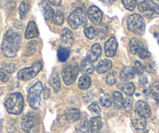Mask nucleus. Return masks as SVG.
<instances>
[{"label": "nucleus", "mask_w": 159, "mask_h": 133, "mask_svg": "<svg viewBox=\"0 0 159 133\" xmlns=\"http://www.w3.org/2000/svg\"><path fill=\"white\" fill-rule=\"evenodd\" d=\"M57 56L59 62H66L67 59H69V56H70V51H69V49L67 48H65V47H61V48L58 50Z\"/></svg>", "instance_id": "a878e982"}, {"label": "nucleus", "mask_w": 159, "mask_h": 133, "mask_svg": "<svg viewBox=\"0 0 159 133\" xmlns=\"http://www.w3.org/2000/svg\"><path fill=\"white\" fill-rule=\"evenodd\" d=\"M91 133H101L102 128V122L100 117H93L89 122Z\"/></svg>", "instance_id": "6ab92c4d"}, {"label": "nucleus", "mask_w": 159, "mask_h": 133, "mask_svg": "<svg viewBox=\"0 0 159 133\" xmlns=\"http://www.w3.org/2000/svg\"><path fill=\"white\" fill-rule=\"evenodd\" d=\"M38 124V118L34 113L28 112L23 117L21 128L25 132H30Z\"/></svg>", "instance_id": "1a4fd4ad"}, {"label": "nucleus", "mask_w": 159, "mask_h": 133, "mask_svg": "<svg viewBox=\"0 0 159 133\" xmlns=\"http://www.w3.org/2000/svg\"><path fill=\"white\" fill-rule=\"evenodd\" d=\"M108 26L105 24H99L98 28V31H97V34L98 35L99 38L100 39H104V38H106V36L108 35Z\"/></svg>", "instance_id": "72a5a7b5"}, {"label": "nucleus", "mask_w": 159, "mask_h": 133, "mask_svg": "<svg viewBox=\"0 0 159 133\" xmlns=\"http://www.w3.org/2000/svg\"><path fill=\"white\" fill-rule=\"evenodd\" d=\"M138 9L142 15L148 19L159 16V6L153 0H143L139 3Z\"/></svg>", "instance_id": "39448f33"}, {"label": "nucleus", "mask_w": 159, "mask_h": 133, "mask_svg": "<svg viewBox=\"0 0 159 133\" xmlns=\"http://www.w3.org/2000/svg\"><path fill=\"white\" fill-rule=\"evenodd\" d=\"M37 42L34 41H31L27 43V48H26V54L27 56H31L36 51Z\"/></svg>", "instance_id": "c9c22d12"}, {"label": "nucleus", "mask_w": 159, "mask_h": 133, "mask_svg": "<svg viewBox=\"0 0 159 133\" xmlns=\"http://www.w3.org/2000/svg\"><path fill=\"white\" fill-rule=\"evenodd\" d=\"M125 9L129 11H134L137 5L138 0H121Z\"/></svg>", "instance_id": "f704fd0d"}, {"label": "nucleus", "mask_w": 159, "mask_h": 133, "mask_svg": "<svg viewBox=\"0 0 159 133\" xmlns=\"http://www.w3.org/2000/svg\"><path fill=\"white\" fill-rule=\"evenodd\" d=\"M123 108L126 112L129 113L131 112L133 108V100L129 97H127L124 100V103H123Z\"/></svg>", "instance_id": "ea45409f"}, {"label": "nucleus", "mask_w": 159, "mask_h": 133, "mask_svg": "<svg viewBox=\"0 0 159 133\" xmlns=\"http://www.w3.org/2000/svg\"><path fill=\"white\" fill-rule=\"evenodd\" d=\"M29 10H30V5L29 2H27V0H24L21 2L20 6L19 7V14L20 16L21 20H24L26 17V15L28 13Z\"/></svg>", "instance_id": "7c9ffc66"}, {"label": "nucleus", "mask_w": 159, "mask_h": 133, "mask_svg": "<svg viewBox=\"0 0 159 133\" xmlns=\"http://www.w3.org/2000/svg\"><path fill=\"white\" fill-rule=\"evenodd\" d=\"M48 2L50 4H52V5L56 6V7H59L61 5L62 0H48Z\"/></svg>", "instance_id": "09e8293b"}, {"label": "nucleus", "mask_w": 159, "mask_h": 133, "mask_svg": "<svg viewBox=\"0 0 159 133\" xmlns=\"http://www.w3.org/2000/svg\"><path fill=\"white\" fill-rule=\"evenodd\" d=\"M100 104L105 108H109L111 106L113 102V98L108 94H103L100 97Z\"/></svg>", "instance_id": "cd10ccee"}, {"label": "nucleus", "mask_w": 159, "mask_h": 133, "mask_svg": "<svg viewBox=\"0 0 159 133\" xmlns=\"http://www.w3.org/2000/svg\"><path fill=\"white\" fill-rule=\"evenodd\" d=\"M132 123L137 130H143L147 127L146 118L139 116L136 112L135 114L132 116Z\"/></svg>", "instance_id": "f3484780"}, {"label": "nucleus", "mask_w": 159, "mask_h": 133, "mask_svg": "<svg viewBox=\"0 0 159 133\" xmlns=\"http://www.w3.org/2000/svg\"><path fill=\"white\" fill-rule=\"evenodd\" d=\"M39 35V31L37 27L36 24L34 21H30L28 23L25 33V38L27 39H31V38H37Z\"/></svg>", "instance_id": "a211bd4d"}, {"label": "nucleus", "mask_w": 159, "mask_h": 133, "mask_svg": "<svg viewBox=\"0 0 159 133\" xmlns=\"http://www.w3.org/2000/svg\"><path fill=\"white\" fill-rule=\"evenodd\" d=\"M42 94H43V97L44 99H48L50 96V88L48 86H45L43 88V91H42Z\"/></svg>", "instance_id": "de8ad7c7"}, {"label": "nucleus", "mask_w": 159, "mask_h": 133, "mask_svg": "<svg viewBox=\"0 0 159 133\" xmlns=\"http://www.w3.org/2000/svg\"><path fill=\"white\" fill-rule=\"evenodd\" d=\"M145 69H146L147 72L149 73H155L156 70H157V66L154 62H150L148 63H146L145 65Z\"/></svg>", "instance_id": "a19ab883"}, {"label": "nucleus", "mask_w": 159, "mask_h": 133, "mask_svg": "<svg viewBox=\"0 0 159 133\" xmlns=\"http://www.w3.org/2000/svg\"><path fill=\"white\" fill-rule=\"evenodd\" d=\"M111 66H112V62L111 61L108 59H103L98 62L97 67H96V70H97L98 73L102 74V73H105L108 71L111 68Z\"/></svg>", "instance_id": "4be33fe9"}, {"label": "nucleus", "mask_w": 159, "mask_h": 133, "mask_svg": "<svg viewBox=\"0 0 159 133\" xmlns=\"http://www.w3.org/2000/svg\"><path fill=\"white\" fill-rule=\"evenodd\" d=\"M61 41L65 48H70L73 46L74 43V38L72 32L69 29L65 28L62 30V33H61Z\"/></svg>", "instance_id": "ddd939ff"}, {"label": "nucleus", "mask_w": 159, "mask_h": 133, "mask_svg": "<svg viewBox=\"0 0 159 133\" xmlns=\"http://www.w3.org/2000/svg\"><path fill=\"white\" fill-rule=\"evenodd\" d=\"M127 27L130 31L138 35H143L145 32V22L140 14H132L127 19Z\"/></svg>", "instance_id": "423d86ee"}, {"label": "nucleus", "mask_w": 159, "mask_h": 133, "mask_svg": "<svg viewBox=\"0 0 159 133\" xmlns=\"http://www.w3.org/2000/svg\"><path fill=\"white\" fill-rule=\"evenodd\" d=\"M143 133H153V132H151V131H144V132H143Z\"/></svg>", "instance_id": "603ef678"}, {"label": "nucleus", "mask_w": 159, "mask_h": 133, "mask_svg": "<svg viewBox=\"0 0 159 133\" xmlns=\"http://www.w3.org/2000/svg\"><path fill=\"white\" fill-rule=\"evenodd\" d=\"M50 84H51V86H52L55 92H59V90H60L61 88V83L60 79H59V77L57 75V73H54V74L52 76L51 79H50Z\"/></svg>", "instance_id": "c756f323"}, {"label": "nucleus", "mask_w": 159, "mask_h": 133, "mask_svg": "<svg viewBox=\"0 0 159 133\" xmlns=\"http://www.w3.org/2000/svg\"><path fill=\"white\" fill-rule=\"evenodd\" d=\"M80 113L79 110L76 108H69L65 111V117L69 122H75L80 119Z\"/></svg>", "instance_id": "412c9836"}, {"label": "nucleus", "mask_w": 159, "mask_h": 133, "mask_svg": "<svg viewBox=\"0 0 159 133\" xmlns=\"http://www.w3.org/2000/svg\"><path fill=\"white\" fill-rule=\"evenodd\" d=\"M78 73H79V67L76 64H71L66 66L62 73L64 82L66 85L73 84L76 81Z\"/></svg>", "instance_id": "6e6552de"}, {"label": "nucleus", "mask_w": 159, "mask_h": 133, "mask_svg": "<svg viewBox=\"0 0 159 133\" xmlns=\"http://www.w3.org/2000/svg\"><path fill=\"white\" fill-rule=\"evenodd\" d=\"M10 79V75L3 69H0V80L3 82H8Z\"/></svg>", "instance_id": "37998d69"}, {"label": "nucleus", "mask_w": 159, "mask_h": 133, "mask_svg": "<svg viewBox=\"0 0 159 133\" xmlns=\"http://www.w3.org/2000/svg\"><path fill=\"white\" fill-rule=\"evenodd\" d=\"M67 22L70 27L73 28V30L83 28L87 24L86 13L84 11L83 9H76L74 11L72 12L71 14L69 16Z\"/></svg>", "instance_id": "7ed1b4c3"}, {"label": "nucleus", "mask_w": 159, "mask_h": 133, "mask_svg": "<svg viewBox=\"0 0 159 133\" xmlns=\"http://www.w3.org/2000/svg\"><path fill=\"white\" fill-rule=\"evenodd\" d=\"M94 65L88 59H85L82 61L81 64H80V72L82 73V74L84 76L91 75L94 73Z\"/></svg>", "instance_id": "aec40b11"}, {"label": "nucleus", "mask_w": 159, "mask_h": 133, "mask_svg": "<svg viewBox=\"0 0 159 133\" xmlns=\"http://www.w3.org/2000/svg\"><path fill=\"white\" fill-rule=\"evenodd\" d=\"M101 55H102V46L100 45V44L96 43L91 47V50L88 51L87 59L91 62H96L101 56Z\"/></svg>", "instance_id": "2eb2a0df"}, {"label": "nucleus", "mask_w": 159, "mask_h": 133, "mask_svg": "<svg viewBox=\"0 0 159 133\" xmlns=\"http://www.w3.org/2000/svg\"><path fill=\"white\" fill-rule=\"evenodd\" d=\"M52 21L55 24H56V25H62L64 22L63 13L61 11H57L56 13H55Z\"/></svg>", "instance_id": "e433bc0d"}, {"label": "nucleus", "mask_w": 159, "mask_h": 133, "mask_svg": "<svg viewBox=\"0 0 159 133\" xmlns=\"http://www.w3.org/2000/svg\"><path fill=\"white\" fill-rule=\"evenodd\" d=\"M119 88L121 89L122 91H123V93L127 96H132L135 92V86L132 82L121 84V85H119Z\"/></svg>", "instance_id": "b1692460"}, {"label": "nucleus", "mask_w": 159, "mask_h": 133, "mask_svg": "<svg viewBox=\"0 0 159 133\" xmlns=\"http://www.w3.org/2000/svg\"><path fill=\"white\" fill-rule=\"evenodd\" d=\"M88 16L91 22L94 25H99L102 19V12L95 6L90 7L88 11Z\"/></svg>", "instance_id": "9d476101"}, {"label": "nucleus", "mask_w": 159, "mask_h": 133, "mask_svg": "<svg viewBox=\"0 0 159 133\" xmlns=\"http://www.w3.org/2000/svg\"><path fill=\"white\" fill-rule=\"evenodd\" d=\"M42 69V62L38 61L28 68H24L20 70L17 73V78L20 81H29L34 78Z\"/></svg>", "instance_id": "0eeeda50"}, {"label": "nucleus", "mask_w": 159, "mask_h": 133, "mask_svg": "<svg viewBox=\"0 0 159 133\" xmlns=\"http://www.w3.org/2000/svg\"><path fill=\"white\" fill-rule=\"evenodd\" d=\"M158 43H159V41H158Z\"/></svg>", "instance_id": "864d4df0"}, {"label": "nucleus", "mask_w": 159, "mask_h": 133, "mask_svg": "<svg viewBox=\"0 0 159 133\" xmlns=\"http://www.w3.org/2000/svg\"><path fill=\"white\" fill-rule=\"evenodd\" d=\"M43 85L42 82L38 81L34 84L30 88L27 94V100H28L30 106L33 109H38L41 104V94L43 91Z\"/></svg>", "instance_id": "20e7f679"}, {"label": "nucleus", "mask_w": 159, "mask_h": 133, "mask_svg": "<svg viewBox=\"0 0 159 133\" xmlns=\"http://www.w3.org/2000/svg\"><path fill=\"white\" fill-rule=\"evenodd\" d=\"M115 0H102V2H103L105 5L107 6H110L114 2Z\"/></svg>", "instance_id": "8fccbe9b"}, {"label": "nucleus", "mask_w": 159, "mask_h": 133, "mask_svg": "<svg viewBox=\"0 0 159 133\" xmlns=\"http://www.w3.org/2000/svg\"><path fill=\"white\" fill-rule=\"evenodd\" d=\"M143 43L140 41H139L137 38H132L129 41V51H130L131 54L136 55L141 47Z\"/></svg>", "instance_id": "393cba45"}, {"label": "nucleus", "mask_w": 159, "mask_h": 133, "mask_svg": "<svg viewBox=\"0 0 159 133\" xmlns=\"http://www.w3.org/2000/svg\"><path fill=\"white\" fill-rule=\"evenodd\" d=\"M137 54L138 55L139 57H140V59H144V60L148 59L149 58H151V52H150V51H148V48H147L146 47L143 45V44H142L141 47H140V49L138 50V51H137Z\"/></svg>", "instance_id": "473e14b6"}, {"label": "nucleus", "mask_w": 159, "mask_h": 133, "mask_svg": "<svg viewBox=\"0 0 159 133\" xmlns=\"http://www.w3.org/2000/svg\"><path fill=\"white\" fill-rule=\"evenodd\" d=\"M135 112L138 114L139 116L144 118H148V117H151V110L149 105L144 101L142 100H139L137 104H136V110Z\"/></svg>", "instance_id": "f8f14e48"}, {"label": "nucleus", "mask_w": 159, "mask_h": 133, "mask_svg": "<svg viewBox=\"0 0 159 133\" xmlns=\"http://www.w3.org/2000/svg\"><path fill=\"white\" fill-rule=\"evenodd\" d=\"M113 101H114L116 108L120 109L123 106V103H124V98H123V94L120 92H115L113 94Z\"/></svg>", "instance_id": "c85d7f7f"}, {"label": "nucleus", "mask_w": 159, "mask_h": 133, "mask_svg": "<svg viewBox=\"0 0 159 133\" xmlns=\"http://www.w3.org/2000/svg\"><path fill=\"white\" fill-rule=\"evenodd\" d=\"M150 91L153 96L156 97H159V81H155L151 84Z\"/></svg>", "instance_id": "58836bf2"}, {"label": "nucleus", "mask_w": 159, "mask_h": 133, "mask_svg": "<svg viewBox=\"0 0 159 133\" xmlns=\"http://www.w3.org/2000/svg\"><path fill=\"white\" fill-rule=\"evenodd\" d=\"M40 8H41V10H42V13L43 14L44 18L46 20H52L53 16L55 15V12L53 10V9L50 7L49 4L46 1H42L40 3Z\"/></svg>", "instance_id": "4468645a"}, {"label": "nucleus", "mask_w": 159, "mask_h": 133, "mask_svg": "<svg viewBox=\"0 0 159 133\" xmlns=\"http://www.w3.org/2000/svg\"><path fill=\"white\" fill-rule=\"evenodd\" d=\"M21 44L20 36L13 30L7 31L2 43V51L7 58H14Z\"/></svg>", "instance_id": "f257e3e1"}, {"label": "nucleus", "mask_w": 159, "mask_h": 133, "mask_svg": "<svg viewBox=\"0 0 159 133\" xmlns=\"http://www.w3.org/2000/svg\"><path fill=\"white\" fill-rule=\"evenodd\" d=\"M135 69L132 66H124L120 71V79L122 80H129L135 77Z\"/></svg>", "instance_id": "dca6fc26"}, {"label": "nucleus", "mask_w": 159, "mask_h": 133, "mask_svg": "<svg viewBox=\"0 0 159 133\" xmlns=\"http://www.w3.org/2000/svg\"><path fill=\"white\" fill-rule=\"evenodd\" d=\"M91 80L88 76H81L79 79V82H78V86H79V88L80 90H88L90 86H91Z\"/></svg>", "instance_id": "bb28decb"}, {"label": "nucleus", "mask_w": 159, "mask_h": 133, "mask_svg": "<svg viewBox=\"0 0 159 133\" xmlns=\"http://www.w3.org/2000/svg\"><path fill=\"white\" fill-rule=\"evenodd\" d=\"M4 105L8 113L16 115L20 114L24 109V97L20 93H13L7 97Z\"/></svg>", "instance_id": "f03ea898"}, {"label": "nucleus", "mask_w": 159, "mask_h": 133, "mask_svg": "<svg viewBox=\"0 0 159 133\" xmlns=\"http://www.w3.org/2000/svg\"><path fill=\"white\" fill-rule=\"evenodd\" d=\"M2 94V89L0 87V95H1Z\"/></svg>", "instance_id": "3c124183"}, {"label": "nucleus", "mask_w": 159, "mask_h": 133, "mask_svg": "<svg viewBox=\"0 0 159 133\" xmlns=\"http://www.w3.org/2000/svg\"><path fill=\"white\" fill-rule=\"evenodd\" d=\"M88 110H89L90 112H91L94 117H100L102 111H101V108L100 107H99L98 102H92V103L91 104V105L88 107Z\"/></svg>", "instance_id": "2f4dec72"}, {"label": "nucleus", "mask_w": 159, "mask_h": 133, "mask_svg": "<svg viewBox=\"0 0 159 133\" xmlns=\"http://www.w3.org/2000/svg\"><path fill=\"white\" fill-rule=\"evenodd\" d=\"M105 81H106L107 84L109 86H112L116 83V75H115L114 73H108L106 76V79H105Z\"/></svg>", "instance_id": "79ce46f5"}, {"label": "nucleus", "mask_w": 159, "mask_h": 133, "mask_svg": "<svg viewBox=\"0 0 159 133\" xmlns=\"http://www.w3.org/2000/svg\"><path fill=\"white\" fill-rule=\"evenodd\" d=\"M17 67V65H15L13 63H10V64H7L5 65V66L3 67V69H5L9 74H11V73H13L15 71H16V69Z\"/></svg>", "instance_id": "c03bdc74"}, {"label": "nucleus", "mask_w": 159, "mask_h": 133, "mask_svg": "<svg viewBox=\"0 0 159 133\" xmlns=\"http://www.w3.org/2000/svg\"><path fill=\"white\" fill-rule=\"evenodd\" d=\"M89 124L88 120L84 117L80 119L76 125V133H89Z\"/></svg>", "instance_id": "5701e85b"}, {"label": "nucleus", "mask_w": 159, "mask_h": 133, "mask_svg": "<svg viewBox=\"0 0 159 133\" xmlns=\"http://www.w3.org/2000/svg\"><path fill=\"white\" fill-rule=\"evenodd\" d=\"M139 85L141 88H146L148 85V79L146 76L142 75L139 79Z\"/></svg>", "instance_id": "49530a36"}, {"label": "nucleus", "mask_w": 159, "mask_h": 133, "mask_svg": "<svg viewBox=\"0 0 159 133\" xmlns=\"http://www.w3.org/2000/svg\"><path fill=\"white\" fill-rule=\"evenodd\" d=\"M105 54L107 57L111 58L116 55L118 48L117 40L115 38H111L105 44Z\"/></svg>", "instance_id": "9b49d317"}, {"label": "nucleus", "mask_w": 159, "mask_h": 133, "mask_svg": "<svg viewBox=\"0 0 159 133\" xmlns=\"http://www.w3.org/2000/svg\"><path fill=\"white\" fill-rule=\"evenodd\" d=\"M84 33L88 38H89V39H94L97 36V30L94 27H89L85 29Z\"/></svg>", "instance_id": "4c0bfd02"}, {"label": "nucleus", "mask_w": 159, "mask_h": 133, "mask_svg": "<svg viewBox=\"0 0 159 133\" xmlns=\"http://www.w3.org/2000/svg\"><path fill=\"white\" fill-rule=\"evenodd\" d=\"M134 69H135L136 73L138 75H140V76H141L143 73V72H144V68L142 65V64L140 62H138V61L135 62V68Z\"/></svg>", "instance_id": "a18cd8bd"}]
</instances>
